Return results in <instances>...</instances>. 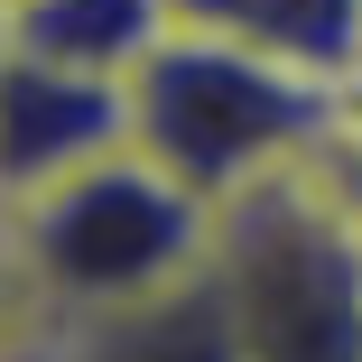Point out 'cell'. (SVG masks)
<instances>
[{"instance_id": "1", "label": "cell", "mask_w": 362, "mask_h": 362, "mask_svg": "<svg viewBox=\"0 0 362 362\" xmlns=\"http://www.w3.org/2000/svg\"><path fill=\"white\" fill-rule=\"evenodd\" d=\"M353 121V84L298 75L279 56H251L233 37L168 28L130 65V139L158 168H177L214 214L233 195L325 158Z\"/></svg>"}, {"instance_id": "2", "label": "cell", "mask_w": 362, "mask_h": 362, "mask_svg": "<svg viewBox=\"0 0 362 362\" xmlns=\"http://www.w3.org/2000/svg\"><path fill=\"white\" fill-rule=\"evenodd\" d=\"M214 279L242 362H362V186L334 149L214 214Z\"/></svg>"}, {"instance_id": "3", "label": "cell", "mask_w": 362, "mask_h": 362, "mask_svg": "<svg viewBox=\"0 0 362 362\" xmlns=\"http://www.w3.org/2000/svg\"><path fill=\"white\" fill-rule=\"evenodd\" d=\"M10 214V233L47 288V307L56 325L65 316H84V307H121V298H149V288L204 269L214 251V204L158 168L139 139H121V149L84 158L75 177H56L19 204H0Z\"/></svg>"}, {"instance_id": "4", "label": "cell", "mask_w": 362, "mask_h": 362, "mask_svg": "<svg viewBox=\"0 0 362 362\" xmlns=\"http://www.w3.org/2000/svg\"><path fill=\"white\" fill-rule=\"evenodd\" d=\"M130 139V75H84L0 28V204H19Z\"/></svg>"}, {"instance_id": "5", "label": "cell", "mask_w": 362, "mask_h": 362, "mask_svg": "<svg viewBox=\"0 0 362 362\" xmlns=\"http://www.w3.org/2000/svg\"><path fill=\"white\" fill-rule=\"evenodd\" d=\"M56 362H242L233 307H223V279L204 269L149 288V298H121V307H84L56 325Z\"/></svg>"}, {"instance_id": "6", "label": "cell", "mask_w": 362, "mask_h": 362, "mask_svg": "<svg viewBox=\"0 0 362 362\" xmlns=\"http://www.w3.org/2000/svg\"><path fill=\"white\" fill-rule=\"evenodd\" d=\"M168 28L233 37L325 84H362V0H168Z\"/></svg>"}, {"instance_id": "7", "label": "cell", "mask_w": 362, "mask_h": 362, "mask_svg": "<svg viewBox=\"0 0 362 362\" xmlns=\"http://www.w3.org/2000/svg\"><path fill=\"white\" fill-rule=\"evenodd\" d=\"M0 28L37 56H56V65L130 75L168 37V0H0Z\"/></svg>"}, {"instance_id": "8", "label": "cell", "mask_w": 362, "mask_h": 362, "mask_svg": "<svg viewBox=\"0 0 362 362\" xmlns=\"http://www.w3.org/2000/svg\"><path fill=\"white\" fill-rule=\"evenodd\" d=\"M19 362H56V344H47V353H19Z\"/></svg>"}]
</instances>
